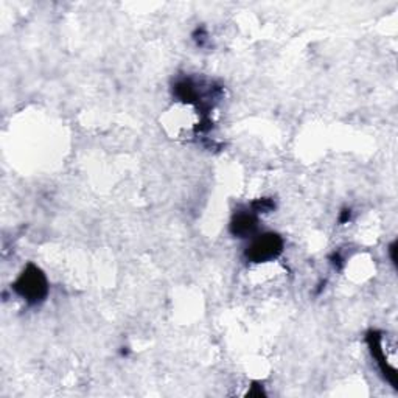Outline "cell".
I'll use <instances>...</instances> for the list:
<instances>
[{
    "label": "cell",
    "mask_w": 398,
    "mask_h": 398,
    "mask_svg": "<svg viewBox=\"0 0 398 398\" xmlns=\"http://www.w3.org/2000/svg\"><path fill=\"white\" fill-rule=\"evenodd\" d=\"M14 290L19 294V296L24 297L30 304H38L44 297L47 296V280L46 276L42 272L30 264L24 274L19 277V280L14 285Z\"/></svg>",
    "instance_id": "obj_1"
},
{
    "label": "cell",
    "mask_w": 398,
    "mask_h": 398,
    "mask_svg": "<svg viewBox=\"0 0 398 398\" xmlns=\"http://www.w3.org/2000/svg\"><path fill=\"white\" fill-rule=\"evenodd\" d=\"M282 248H283L282 238H280L278 235L268 233L254 240L252 245L248 248L246 255L250 262L262 263V262H268L271 259H276V257L282 252Z\"/></svg>",
    "instance_id": "obj_2"
},
{
    "label": "cell",
    "mask_w": 398,
    "mask_h": 398,
    "mask_svg": "<svg viewBox=\"0 0 398 398\" xmlns=\"http://www.w3.org/2000/svg\"><path fill=\"white\" fill-rule=\"evenodd\" d=\"M232 233L237 235L240 238H246L249 235H252L257 229V219L249 215V213H241L237 218L232 221Z\"/></svg>",
    "instance_id": "obj_3"
},
{
    "label": "cell",
    "mask_w": 398,
    "mask_h": 398,
    "mask_svg": "<svg viewBox=\"0 0 398 398\" xmlns=\"http://www.w3.org/2000/svg\"><path fill=\"white\" fill-rule=\"evenodd\" d=\"M350 217H352V210L350 209H344L342 213H341V218H339V221H341V223H347V221L350 219Z\"/></svg>",
    "instance_id": "obj_4"
}]
</instances>
